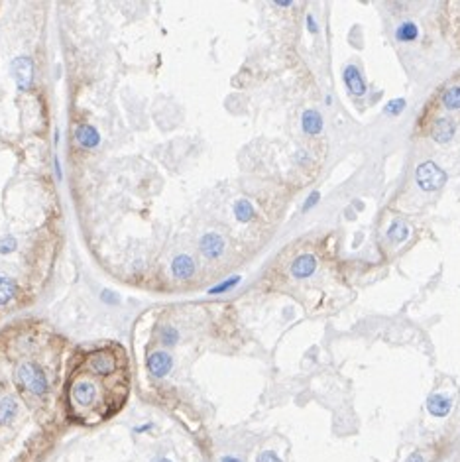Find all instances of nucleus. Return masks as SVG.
<instances>
[{
    "label": "nucleus",
    "mask_w": 460,
    "mask_h": 462,
    "mask_svg": "<svg viewBox=\"0 0 460 462\" xmlns=\"http://www.w3.org/2000/svg\"><path fill=\"white\" fill-rule=\"evenodd\" d=\"M344 83H346L348 91H350L352 95H356V97H362V95L366 93L364 79H362L360 71H358V67L356 65H348L346 69H344Z\"/></svg>",
    "instance_id": "nucleus-13"
},
{
    "label": "nucleus",
    "mask_w": 460,
    "mask_h": 462,
    "mask_svg": "<svg viewBox=\"0 0 460 462\" xmlns=\"http://www.w3.org/2000/svg\"><path fill=\"white\" fill-rule=\"evenodd\" d=\"M315 270H317V260L311 254H301L299 258L293 260V264H291V274L295 275V277H299V279L309 277Z\"/></svg>",
    "instance_id": "nucleus-10"
},
{
    "label": "nucleus",
    "mask_w": 460,
    "mask_h": 462,
    "mask_svg": "<svg viewBox=\"0 0 460 462\" xmlns=\"http://www.w3.org/2000/svg\"><path fill=\"white\" fill-rule=\"evenodd\" d=\"M456 132V126L454 122L449 120V118H438L435 124H433V130H431V136L433 140L438 144H447L452 140V136Z\"/></svg>",
    "instance_id": "nucleus-11"
},
{
    "label": "nucleus",
    "mask_w": 460,
    "mask_h": 462,
    "mask_svg": "<svg viewBox=\"0 0 460 462\" xmlns=\"http://www.w3.org/2000/svg\"><path fill=\"white\" fill-rule=\"evenodd\" d=\"M18 380L26 392H30L33 396H44L47 392V378L44 370L38 364L26 362L18 368Z\"/></svg>",
    "instance_id": "nucleus-2"
},
{
    "label": "nucleus",
    "mask_w": 460,
    "mask_h": 462,
    "mask_svg": "<svg viewBox=\"0 0 460 462\" xmlns=\"http://www.w3.org/2000/svg\"><path fill=\"white\" fill-rule=\"evenodd\" d=\"M427 409L435 417H447L452 409V401H450V397L443 396V394H433L427 399Z\"/></svg>",
    "instance_id": "nucleus-12"
},
{
    "label": "nucleus",
    "mask_w": 460,
    "mask_h": 462,
    "mask_svg": "<svg viewBox=\"0 0 460 462\" xmlns=\"http://www.w3.org/2000/svg\"><path fill=\"white\" fill-rule=\"evenodd\" d=\"M307 26H309V32L311 33L319 32V28H317V24H315V18H313V16H307Z\"/></svg>",
    "instance_id": "nucleus-27"
},
{
    "label": "nucleus",
    "mask_w": 460,
    "mask_h": 462,
    "mask_svg": "<svg viewBox=\"0 0 460 462\" xmlns=\"http://www.w3.org/2000/svg\"><path fill=\"white\" fill-rule=\"evenodd\" d=\"M254 205L250 201H246V199H238L236 203H234V217L236 220H240V222H250L254 219Z\"/></svg>",
    "instance_id": "nucleus-17"
},
{
    "label": "nucleus",
    "mask_w": 460,
    "mask_h": 462,
    "mask_svg": "<svg viewBox=\"0 0 460 462\" xmlns=\"http://www.w3.org/2000/svg\"><path fill=\"white\" fill-rule=\"evenodd\" d=\"M12 73H14V79H16V85L20 91H28L32 87L33 81V63L30 57L26 55H20L12 61Z\"/></svg>",
    "instance_id": "nucleus-5"
},
{
    "label": "nucleus",
    "mask_w": 460,
    "mask_h": 462,
    "mask_svg": "<svg viewBox=\"0 0 460 462\" xmlns=\"http://www.w3.org/2000/svg\"><path fill=\"white\" fill-rule=\"evenodd\" d=\"M75 140L79 142L81 148H87V150H93L100 144V134L95 126L91 124H81L75 128Z\"/></svg>",
    "instance_id": "nucleus-8"
},
{
    "label": "nucleus",
    "mask_w": 460,
    "mask_h": 462,
    "mask_svg": "<svg viewBox=\"0 0 460 462\" xmlns=\"http://www.w3.org/2000/svg\"><path fill=\"white\" fill-rule=\"evenodd\" d=\"M157 462H171V460H167V458H162V460H157Z\"/></svg>",
    "instance_id": "nucleus-31"
},
{
    "label": "nucleus",
    "mask_w": 460,
    "mask_h": 462,
    "mask_svg": "<svg viewBox=\"0 0 460 462\" xmlns=\"http://www.w3.org/2000/svg\"><path fill=\"white\" fill-rule=\"evenodd\" d=\"M224 238L217 234V232H208L205 234L203 238H201V242H199V248H201V252L205 258L208 260H215V258H219L220 254L224 252Z\"/></svg>",
    "instance_id": "nucleus-6"
},
{
    "label": "nucleus",
    "mask_w": 460,
    "mask_h": 462,
    "mask_svg": "<svg viewBox=\"0 0 460 462\" xmlns=\"http://www.w3.org/2000/svg\"><path fill=\"white\" fill-rule=\"evenodd\" d=\"M275 4H277V6H289V4H291V2H289V0H287V2H281V0H277V2H275Z\"/></svg>",
    "instance_id": "nucleus-30"
},
{
    "label": "nucleus",
    "mask_w": 460,
    "mask_h": 462,
    "mask_svg": "<svg viewBox=\"0 0 460 462\" xmlns=\"http://www.w3.org/2000/svg\"><path fill=\"white\" fill-rule=\"evenodd\" d=\"M417 183L423 191H438L447 183V173L435 162H423L417 167Z\"/></svg>",
    "instance_id": "nucleus-3"
},
{
    "label": "nucleus",
    "mask_w": 460,
    "mask_h": 462,
    "mask_svg": "<svg viewBox=\"0 0 460 462\" xmlns=\"http://www.w3.org/2000/svg\"><path fill=\"white\" fill-rule=\"evenodd\" d=\"M443 102H445L447 109H460V87L449 88L443 95Z\"/></svg>",
    "instance_id": "nucleus-20"
},
{
    "label": "nucleus",
    "mask_w": 460,
    "mask_h": 462,
    "mask_svg": "<svg viewBox=\"0 0 460 462\" xmlns=\"http://www.w3.org/2000/svg\"><path fill=\"white\" fill-rule=\"evenodd\" d=\"M238 281H240V277H238V275H236V277H230V279H226V281H222L220 286L210 287V289H208V293H213V295H217V293H224V291L232 289V287L236 286Z\"/></svg>",
    "instance_id": "nucleus-21"
},
{
    "label": "nucleus",
    "mask_w": 460,
    "mask_h": 462,
    "mask_svg": "<svg viewBox=\"0 0 460 462\" xmlns=\"http://www.w3.org/2000/svg\"><path fill=\"white\" fill-rule=\"evenodd\" d=\"M220 462H242L240 458H234V456H222Z\"/></svg>",
    "instance_id": "nucleus-29"
},
{
    "label": "nucleus",
    "mask_w": 460,
    "mask_h": 462,
    "mask_svg": "<svg viewBox=\"0 0 460 462\" xmlns=\"http://www.w3.org/2000/svg\"><path fill=\"white\" fill-rule=\"evenodd\" d=\"M407 462H425V458H423L419 452H413V454L407 458Z\"/></svg>",
    "instance_id": "nucleus-28"
},
{
    "label": "nucleus",
    "mask_w": 460,
    "mask_h": 462,
    "mask_svg": "<svg viewBox=\"0 0 460 462\" xmlns=\"http://www.w3.org/2000/svg\"><path fill=\"white\" fill-rule=\"evenodd\" d=\"M319 199H321V195H319L317 191H313V193H311V195H309V197H307V201H305V207H303V209H305V210H309V209H311V207H315V203H317Z\"/></svg>",
    "instance_id": "nucleus-26"
},
{
    "label": "nucleus",
    "mask_w": 460,
    "mask_h": 462,
    "mask_svg": "<svg viewBox=\"0 0 460 462\" xmlns=\"http://www.w3.org/2000/svg\"><path fill=\"white\" fill-rule=\"evenodd\" d=\"M171 366H173V360H171V356L164 350H157V352L150 354V358H148V370H150V374L155 376V378H164V376L169 374V370H171Z\"/></svg>",
    "instance_id": "nucleus-7"
},
{
    "label": "nucleus",
    "mask_w": 460,
    "mask_h": 462,
    "mask_svg": "<svg viewBox=\"0 0 460 462\" xmlns=\"http://www.w3.org/2000/svg\"><path fill=\"white\" fill-rule=\"evenodd\" d=\"M87 366L95 376H110L114 374L116 368H118V356L114 354V350L100 348V350L89 356Z\"/></svg>",
    "instance_id": "nucleus-4"
},
{
    "label": "nucleus",
    "mask_w": 460,
    "mask_h": 462,
    "mask_svg": "<svg viewBox=\"0 0 460 462\" xmlns=\"http://www.w3.org/2000/svg\"><path fill=\"white\" fill-rule=\"evenodd\" d=\"M258 462H281L279 460V456L272 451H263L260 456H258Z\"/></svg>",
    "instance_id": "nucleus-25"
},
{
    "label": "nucleus",
    "mask_w": 460,
    "mask_h": 462,
    "mask_svg": "<svg viewBox=\"0 0 460 462\" xmlns=\"http://www.w3.org/2000/svg\"><path fill=\"white\" fill-rule=\"evenodd\" d=\"M14 248H16V240L12 236H6L0 240V254H10L14 252Z\"/></svg>",
    "instance_id": "nucleus-24"
},
{
    "label": "nucleus",
    "mask_w": 460,
    "mask_h": 462,
    "mask_svg": "<svg viewBox=\"0 0 460 462\" xmlns=\"http://www.w3.org/2000/svg\"><path fill=\"white\" fill-rule=\"evenodd\" d=\"M16 295V281L12 277L0 275V305H8Z\"/></svg>",
    "instance_id": "nucleus-15"
},
{
    "label": "nucleus",
    "mask_w": 460,
    "mask_h": 462,
    "mask_svg": "<svg viewBox=\"0 0 460 462\" xmlns=\"http://www.w3.org/2000/svg\"><path fill=\"white\" fill-rule=\"evenodd\" d=\"M301 126H303V130H305L307 134L315 136V134H319L321 130H323V116L313 109L305 110L303 116H301Z\"/></svg>",
    "instance_id": "nucleus-14"
},
{
    "label": "nucleus",
    "mask_w": 460,
    "mask_h": 462,
    "mask_svg": "<svg viewBox=\"0 0 460 462\" xmlns=\"http://www.w3.org/2000/svg\"><path fill=\"white\" fill-rule=\"evenodd\" d=\"M403 109H405V99H392L387 104H385V112L392 114V116L399 114Z\"/></svg>",
    "instance_id": "nucleus-23"
},
{
    "label": "nucleus",
    "mask_w": 460,
    "mask_h": 462,
    "mask_svg": "<svg viewBox=\"0 0 460 462\" xmlns=\"http://www.w3.org/2000/svg\"><path fill=\"white\" fill-rule=\"evenodd\" d=\"M387 236L394 242H403V240H407V236H409V226H407L405 222H401V220H395L394 224L390 226V230H387Z\"/></svg>",
    "instance_id": "nucleus-19"
},
{
    "label": "nucleus",
    "mask_w": 460,
    "mask_h": 462,
    "mask_svg": "<svg viewBox=\"0 0 460 462\" xmlns=\"http://www.w3.org/2000/svg\"><path fill=\"white\" fill-rule=\"evenodd\" d=\"M18 405L12 397H2L0 399V425H8L12 419L16 417Z\"/></svg>",
    "instance_id": "nucleus-16"
},
{
    "label": "nucleus",
    "mask_w": 460,
    "mask_h": 462,
    "mask_svg": "<svg viewBox=\"0 0 460 462\" xmlns=\"http://www.w3.org/2000/svg\"><path fill=\"white\" fill-rule=\"evenodd\" d=\"M99 399V385L91 378H79L69 387V401L75 409H91Z\"/></svg>",
    "instance_id": "nucleus-1"
},
{
    "label": "nucleus",
    "mask_w": 460,
    "mask_h": 462,
    "mask_svg": "<svg viewBox=\"0 0 460 462\" xmlns=\"http://www.w3.org/2000/svg\"><path fill=\"white\" fill-rule=\"evenodd\" d=\"M417 35H419V30L413 22H403L395 30V38L399 42H413V40H417Z\"/></svg>",
    "instance_id": "nucleus-18"
},
{
    "label": "nucleus",
    "mask_w": 460,
    "mask_h": 462,
    "mask_svg": "<svg viewBox=\"0 0 460 462\" xmlns=\"http://www.w3.org/2000/svg\"><path fill=\"white\" fill-rule=\"evenodd\" d=\"M177 341H179V332L175 329L167 327V329L162 330V342H164L165 346H173Z\"/></svg>",
    "instance_id": "nucleus-22"
},
{
    "label": "nucleus",
    "mask_w": 460,
    "mask_h": 462,
    "mask_svg": "<svg viewBox=\"0 0 460 462\" xmlns=\"http://www.w3.org/2000/svg\"><path fill=\"white\" fill-rule=\"evenodd\" d=\"M171 274L177 279H189L195 274V262L191 256L187 254H179L175 260L171 262Z\"/></svg>",
    "instance_id": "nucleus-9"
}]
</instances>
